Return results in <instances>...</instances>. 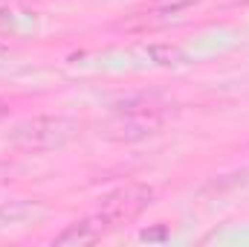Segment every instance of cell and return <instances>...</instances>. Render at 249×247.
Returning <instances> with one entry per match:
<instances>
[{
	"label": "cell",
	"instance_id": "3",
	"mask_svg": "<svg viewBox=\"0 0 249 247\" xmlns=\"http://www.w3.org/2000/svg\"><path fill=\"white\" fill-rule=\"evenodd\" d=\"M157 128H160V117L154 111H124V117L105 128V137L119 140V143H133V140H145L157 134Z\"/></svg>",
	"mask_w": 249,
	"mask_h": 247
},
{
	"label": "cell",
	"instance_id": "2",
	"mask_svg": "<svg viewBox=\"0 0 249 247\" xmlns=\"http://www.w3.org/2000/svg\"><path fill=\"white\" fill-rule=\"evenodd\" d=\"M72 128L75 125L64 117H35V120H26L15 128L12 143L20 148H29V151H41V148L61 145L72 134Z\"/></svg>",
	"mask_w": 249,
	"mask_h": 247
},
{
	"label": "cell",
	"instance_id": "1",
	"mask_svg": "<svg viewBox=\"0 0 249 247\" xmlns=\"http://www.w3.org/2000/svg\"><path fill=\"white\" fill-rule=\"evenodd\" d=\"M151 198H154V189L145 184H127V186H119V189H113L110 195H105L102 198V204H99V215L116 230L119 224H127V221H133L148 204H151Z\"/></svg>",
	"mask_w": 249,
	"mask_h": 247
},
{
	"label": "cell",
	"instance_id": "4",
	"mask_svg": "<svg viewBox=\"0 0 249 247\" xmlns=\"http://www.w3.org/2000/svg\"><path fill=\"white\" fill-rule=\"evenodd\" d=\"M110 230H113V227H110L99 212H93V215H87V218L70 224L67 230H61V233L55 236V245H93V242H99L102 236H107Z\"/></svg>",
	"mask_w": 249,
	"mask_h": 247
},
{
	"label": "cell",
	"instance_id": "7",
	"mask_svg": "<svg viewBox=\"0 0 249 247\" xmlns=\"http://www.w3.org/2000/svg\"><path fill=\"white\" fill-rule=\"evenodd\" d=\"M6 53H9V50H6V47H3V44H0V59H3V56H6Z\"/></svg>",
	"mask_w": 249,
	"mask_h": 247
},
{
	"label": "cell",
	"instance_id": "5",
	"mask_svg": "<svg viewBox=\"0 0 249 247\" xmlns=\"http://www.w3.org/2000/svg\"><path fill=\"white\" fill-rule=\"evenodd\" d=\"M194 3H200V0H151V9L160 15H177L183 9H191Z\"/></svg>",
	"mask_w": 249,
	"mask_h": 247
},
{
	"label": "cell",
	"instance_id": "6",
	"mask_svg": "<svg viewBox=\"0 0 249 247\" xmlns=\"http://www.w3.org/2000/svg\"><path fill=\"white\" fill-rule=\"evenodd\" d=\"M6 117H9V102L0 99V120H6Z\"/></svg>",
	"mask_w": 249,
	"mask_h": 247
}]
</instances>
